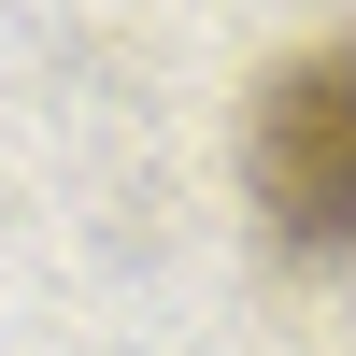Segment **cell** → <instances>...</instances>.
I'll return each instance as SVG.
<instances>
[{"label":"cell","instance_id":"cell-1","mask_svg":"<svg viewBox=\"0 0 356 356\" xmlns=\"http://www.w3.org/2000/svg\"><path fill=\"white\" fill-rule=\"evenodd\" d=\"M243 171H257V214L285 243H314V257L356 243V43H314V57H285L257 86Z\"/></svg>","mask_w":356,"mask_h":356}]
</instances>
